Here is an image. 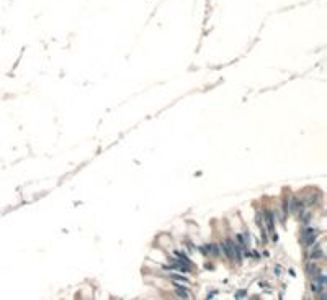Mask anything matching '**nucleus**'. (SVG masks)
Instances as JSON below:
<instances>
[{
    "label": "nucleus",
    "mask_w": 327,
    "mask_h": 300,
    "mask_svg": "<svg viewBox=\"0 0 327 300\" xmlns=\"http://www.w3.org/2000/svg\"><path fill=\"white\" fill-rule=\"evenodd\" d=\"M326 287V277H322L321 274L314 277V282H312V290L314 292H322Z\"/></svg>",
    "instance_id": "2"
},
{
    "label": "nucleus",
    "mask_w": 327,
    "mask_h": 300,
    "mask_svg": "<svg viewBox=\"0 0 327 300\" xmlns=\"http://www.w3.org/2000/svg\"><path fill=\"white\" fill-rule=\"evenodd\" d=\"M224 249H226V254H227V258H229L231 261H234V262H239V261H241V251H239V246H237L234 241H226Z\"/></svg>",
    "instance_id": "1"
},
{
    "label": "nucleus",
    "mask_w": 327,
    "mask_h": 300,
    "mask_svg": "<svg viewBox=\"0 0 327 300\" xmlns=\"http://www.w3.org/2000/svg\"><path fill=\"white\" fill-rule=\"evenodd\" d=\"M177 294L182 297V299H191V294H190L188 290H185V289H177Z\"/></svg>",
    "instance_id": "4"
},
{
    "label": "nucleus",
    "mask_w": 327,
    "mask_h": 300,
    "mask_svg": "<svg viewBox=\"0 0 327 300\" xmlns=\"http://www.w3.org/2000/svg\"><path fill=\"white\" fill-rule=\"evenodd\" d=\"M304 243H308V244H312L316 239V230H306L304 231V236H303Z\"/></svg>",
    "instance_id": "3"
}]
</instances>
